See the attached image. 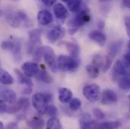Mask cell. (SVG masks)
<instances>
[{
    "mask_svg": "<svg viewBox=\"0 0 130 129\" xmlns=\"http://www.w3.org/2000/svg\"><path fill=\"white\" fill-rule=\"evenodd\" d=\"M65 33H66V30L64 28L61 26L57 25V26L53 27L48 32L47 37H48V39L52 43H54L57 42L58 40L62 39L65 35Z\"/></svg>",
    "mask_w": 130,
    "mask_h": 129,
    "instance_id": "cell-7",
    "label": "cell"
},
{
    "mask_svg": "<svg viewBox=\"0 0 130 129\" xmlns=\"http://www.w3.org/2000/svg\"><path fill=\"white\" fill-rule=\"evenodd\" d=\"M14 79L13 76L6 70L0 69V83L4 85H10L13 84Z\"/></svg>",
    "mask_w": 130,
    "mask_h": 129,
    "instance_id": "cell-21",
    "label": "cell"
},
{
    "mask_svg": "<svg viewBox=\"0 0 130 129\" xmlns=\"http://www.w3.org/2000/svg\"><path fill=\"white\" fill-rule=\"evenodd\" d=\"M92 64L97 66L99 69H103V66L104 64V61L101 55L97 54V55H95L92 59Z\"/></svg>",
    "mask_w": 130,
    "mask_h": 129,
    "instance_id": "cell-33",
    "label": "cell"
},
{
    "mask_svg": "<svg viewBox=\"0 0 130 129\" xmlns=\"http://www.w3.org/2000/svg\"><path fill=\"white\" fill-rule=\"evenodd\" d=\"M123 61L125 64H126L127 66H130V52L129 51L128 53L125 54L123 56Z\"/></svg>",
    "mask_w": 130,
    "mask_h": 129,
    "instance_id": "cell-41",
    "label": "cell"
},
{
    "mask_svg": "<svg viewBox=\"0 0 130 129\" xmlns=\"http://www.w3.org/2000/svg\"><path fill=\"white\" fill-rule=\"evenodd\" d=\"M129 111H130V106H129Z\"/></svg>",
    "mask_w": 130,
    "mask_h": 129,
    "instance_id": "cell-52",
    "label": "cell"
},
{
    "mask_svg": "<svg viewBox=\"0 0 130 129\" xmlns=\"http://www.w3.org/2000/svg\"><path fill=\"white\" fill-rule=\"evenodd\" d=\"M7 109H8V106L6 103L0 100V113H7Z\"/></svg>",
    "mask_w": 130,
    "mask_h": 129,
    "instance_id": "cell-39",
    "label": "cell"
},
{
    "mask_svg": "<svg viewBox=\"0 0 130 129\" xmlns=\"http://www.w3.org/2000/svg\"><path fill=\"white\" fill-rule=\"evenodd\" d=\"M128 48H129V51L130 52V40L129 41V42H128Z\"/></svg>",
    "mask_w": 130,
    "mask_h": 129,
    "instance_id": "cell-47",
    "label": "cell"
},
{
    "mask_svg": "<svg viewBox=\"0 0 130 129\" xmlns=\"http://www.w3.org/2000/svg\"><path fill=\"white\" fill-rule=\"evenodd\" d=\"M128 72H129V75H130V68L129 69V71H128Z\"/></svg>",
    "mask_w": 130,
    "mask_h": 129,
    "instance_id": "cell-50",
    "label": "cell"
},
{
    "mask_svg": "<svg viewBox=\"0 0 130 129\" xmlns=\"http://www.w3.org/2000/svg\"><path fill=\"white\" fill-rule=\"evenodd\" d=\"M124 24H125V27H126V33L128 35V36L130 38V17L127 16L125 17L124 19Z\"/></svg>",
    "mask_w": 130,
    "mask_h": 129,
    "instance_id": "cell-38",
    "label": "cell"
},
{
    "mask_svg": "<svg viewBox=\"0 0 130 129\" xmlns=\"http://www.w3.org/2000/svg\"><path fill=\"white\" fill-rule=\"evenodd\" d=\"M14 72L18 76V81L20 84L21 85H25L27 86H30L32 87L33 85L32 81L31 80V79L30 78V76H27L26 74H24V72H22L21 71H20L18 69H14Z\"/></svg>",
    "mask_w": 130,
    "mask_h": 129,
    "instance_id": "cell-18",
    "label": "cell"
},
{
    "mask_svg": "<svg viewBox=\"0 0 130 129\" xmlns=\"http://www.w3.org/2000/svg\"><path fill=\"white\" fill-rule=\"evenodd\" d=\"M52 96L49 94L36 93L32 97V104L37 113L40 115L45 113L48 102L51 100Z\"/></svg>",
    "mask_w": 130,
    "mask_h": 129,
    "instance_id": "cell-2",
    "label": "cell"
},
{
    "mask_svg": "<svg viewBox=\"0 0 130 129\" xmlns=\"http://www.w3.org/2000/svg\"><path fill=\"white\" fill-rule=\"evenodd\" d=\"M86 70L90 78L92 79H96L99 76V71L100 69L97 66H94L93 64H88L86 66Z\"/></svg>",
    "mask_w": 130,
    "mask_h": 129,
    "instance_id": "cell-28",
    "label": "cell"
},
{
    "mask_svg": "<svg viewBox=\"0 0 130 129\" xmlns=\"http://www.w3.org/2000/svg\"><path fill=\"white\" fill-rule=\"evenodd\" d=\"M31 92H32V89H31V87H30V86H27L23 91V94H24V95H30V94H31Z\"/></svg>",
    "mask_w": 130,
    "mask_h": 129,
    "instance_id": "cell-43",
    "label": "cell"
},
{
    "mask_svg": "<svg viewBox=\"0 0 130 129\" xmlns=\"http://www.w3.org/2000/svg\"><path fill=\"white\" fill-rule=\"evenodd\" d=\"M113 73L115 76L114 79H117L118 76H126L128 74V71L126 69L125 64L118 60L115 62V64L113 65Z\"/></svg>",
    "mask_w": 130,
    "mask_h": 129,
    "instance_id": "cell-16",
    "label": "cell"
},
{
    "mask_svg": "<svg viewBox=\"0 0 130 129\" xmlns=\"http://www.w3.org/2000/svg\"><path fill=\"white\" fill-rule=\"evenodd\" d=\"M2 97L6 103L10 105L14 104L18 101V96L16 92L10 88H6L3 90L2 92Z\"/></svg>",
    "mask_w": 130,
    "mask_h": 129,
    "instance_id": "cell-13",
    "label": "cell"
},
{
    "mask_svg": "<svg viewBox=\"0 0 130 129\" xmlns=\"http://www.w3.org/2000/svg\"><path fill=\"white\" fill-rule=\"evenodd\" d=\"M79 126L81 128L84 129H88V128H95V126H96V124L92 119V116L86 113H83L80 119H79Z\"/></svg>",
    "mask_w": 130,
    "mask_h": 129,
    "instance_id": "cell-12",
    "label": "cell"
},
{
    "mask_svg": "<svg viewBox=\"0 0 130 129\" xmlns=\"http://www.w3.org/2000/svg\"><path fill=\"white\" fill-rule=\"evenodd\" d=\"M82 105V102L79 98H73L69 102V108L72 111H77Z\"/></svg>",
    "mask_w": 130,
    "mask_h": 129,
    "instance_id": "cell-30",
    "label": "cell"
},
{
    "mask_svg": "<svg viewBox=\"0 0 130 129\" xmlns=\"http://www.w3.org/2000/svg\"><path fill=\"white\" fill-rule=\"evenodd\" d=\"M92 113H93V116L98 119V120H101V119H104L105 118V114L103 111H101L100 109L98 108H95V109H92Z\"/></svg>",
    "mask_w": 130,
    "mask_h": 129,
    "instance_id": "cell-37",
    "label": "cell"
},
{
    "mask_svg": "<svg viewBox=\"0 0 130 129\" xmlns=\"http://www.w3.org/2000/svg\"><path fill=\"white\" fill-rule=\"evenodd\" d=\"M4 128V125H3V123L0 121V129H3Z\"/></svg>",
    "mask_w": 130,
    "mask_h": 129,
    "instance_id": "cell-45",
    "label": "cell"
},
{
    "mask_svg": "<svg viewBox=\"0 0 130 129\" xmlns=\"http://www.w3.org/2000/svg\"><path fill=\"white\" fill-rule=\"evenodd\" d=\"M61 1H62V2H67V3L70 0H61Z\"/></svg>",
    "mask_w": 130,
    "mask_h": 129,
    "instance_id": "cell-48",
    "label": "cell"
},
{
    "mask_svg": "<svg viewBox=\"0 0 130 129\" xmlns=\"http://www.w3.org/2000/svg\"><path fill=\"white\" fill-rule=\"evenodd\" d=\"M101 103L103 105H110L118 101L117 94L111 89H105L101 94Z\"/></svg>",
    "mask_w": 130,
    "mask_h": 129,
    "instance_id": "cell-8",
    "label": "cell"
},
{
    "mask_svg": "<svg viewBox=\"0 0 130 129\" xmlns=\"http://www.w3.org/2000/svg\"><path fill=\"white\" fill-rule=\"evenodd\" d=\"M47 128L48 129H61L63 126L60 120L55 117H51L47 122Z\"/></svg>",
    "mask_w": 130,
    "mask_h": 129,
    "instance_id": "cell-25",
    "label": "cell"
},
{
    "mask_svg": "<svg viewBox=\"0 0 130 129\" xmlns=\"http://www.w3.org/2000/svg\"><path fill=\"white\" fill-rule=\"evenodd\" d=\"M53 11L56 18L59 21H64L69 16L67 9L61 3H56L53 6Z\"/></svg>",
    "mask_w": 130,
    "mask_h": 129,
    "instance_id": "cell-11",
    "label": "cell"
},
{
    "mask_svg": "<svg viewBox=\"0 0 130 129\" xmlns=\"http://www.w3.org/2000/svg\"><path fill=\"white\" fill-rule=\"evenodd\" d=\"M83 5V0H70L67 2V8L71 12L76 13Z\"/></svg>",
    "mask_w": 130,
    "mask_h": 129,
    "instance_id": "cell-27",
    "label": "cell"
},
{
    "mask_svg": "<svg viewBox=\"0 0 130 129\" xmlns=\"http://www.w3.org/2000/svg\"><path fill=\"white\" fill-rule=\"evenodd\" d=\"M121 126V123L118 121H108L101 123H97L95 128L101 129H115Z\"/></svg>",
    "mask_w": 130,
    "mask_h": 129,
    "instance_id": "cell-22",
    "label": "cell"
},
{
    "mask_svg": "<svg viewBox=\"0 0 130 129\" xmlns=\"http://www.w3.org/2000/svg\"><path fill=\"white\" fill-rule=\"evenodd\" d=\"M42 2L46 6H53L56 3L57 0H42Z\"/></svg>",
    "mask_w": 130,
    "mask_h": 129,
    "instance_id": "cell-40",
    "label": "cell"
},
{
    "mask_svg": "<svg viewBox=\"0 0 130 129\" xmlns=\"http://www.w3.org/2000/svg\"><path fill=\"white\" fill-rule=\"evenodd\" d=\"M73 97L72 91L67 88H61L58 89V100L61 103H69Z\"/></svg>",
    "mask_w": 130,
    "mask_h": 129,
    "instance_id": "cell-15",
    "label": "cell"
},
{
    "mask_svg": "<svg viewBox=\"0 0 130 129\" xmlns=\"http://www.w3.org/2000/svg\"><path fill=\"white\" fill-rule=\"evenodd\" d=\"M37 21L42 26L49 25L53 21L52 14L48 10H41L37 14Z\"/></svg>",
    "mask_w": 130,
    "mask_h": 129,
    "instance_id": "cell-10",
    "label": "cell"
},
{
    "mask_svg": "<svg viewBox=\"0 0 130 129\" xmlns=\"http://www.w3.org/2000/svg\"><path fill=\"white\" fill-rule=\"evenodd\" d=\"M43 58L45 63L53 72H56L58 70L57 59L52 48H51L50 46H44Z\"/></svg>",
    "mask_w": 130,
    "mask_h": 129,
    "instance_id": "cell-5",
    "label": "cell"
},
{
    "mask_svg": "<svg viewBox=\"0 0 130 129\" xmlns=\"http://www.w3.org/2000/svg\"><path fill=\"white\" fill-rule=\"evenodd\" d=\"M118 85L119 88L123 91L130 90V75L123 76V78L120 79Z\"/></svg>",
    "mask_w": 130,
    "mask_h": 129,
    "instance_id": "cell-26",
    "label": "cell"
},
{
    "mask_svg": "<svg viewBox=\"0 0 130 129\" xmlns=\"http://www.w3.org/2000/svg\"><path fill=\"white\" fill-rule=\"evenodd\" d=\"M11 1H13V2H19L20 0H11Z\"/></svg>",
    "mask_w": 130,
    "mask_h": 129,
    "instance_id": "cell-49",
    "label": "cell"
},
{
    "mask_svg": "<svg viewBox=\"0 0 130 129\" xmlns=\"http://www.w3.org/2000/svg\"><path fill=\"white\" fill-rule=\"evenodd\" d=\"M27 125L31 128H42L45 125V122L40 116H33L27 122Z\"/></svg>",
    "mask_w": 130,
    "mask_h": 129,
    "instance_id": "cell-23",
    "label": "cell"
},
{
    "mask_svg": "<svg viewBox=\"0 0 130 129\" xmlns=\"http://www.w3.org/2000/svg\"><path fill=\"white\" fill-rule=\"evenodd\" d=\"M99 1L101 2H110L111 0H99Z\"/></svg>",
    "mask_w": 130,
    "mask_h": 129,
    "instance_id": "cell-46",
    "label": "cell"
},
{
    "mask_svg": "<svg viewBox=\"0 0 130 129\" xmlns=\"http://www.w3.org/2000/svg\"><path fill=\"white\" fill-rule=\"evenodd\" d=\"M91 21L89 10L87 5L83 3L81 8L79 9L78 11L76 12L74 17L68 23L69 26L71 27H81L88 24Z\"/></svg>",
    "mask_w": 130,
    "mask_h": 129,
    "instance_id": "cell-1",
    "label": "cell"
},
{
    "mask_svg": "<svg viewBox=\"0 0 130 129\" xmlns=\"http://www.w3.org/2000/svg\"><path fill=\"white\" fill-rule=\"evenodd\" d=\"M83 94L84 97L92 103L97 102L101 97V88L95 84H91L85 86L83 89Z\"/></svg>",
    "mask_w": 130,
    "mask_h": 129,
    "instance_id": "cell-4",
    "label": "cell"
},
{
    "mask_svg": "<svg viewBox=\"0 0 130 129\" xmlns=\"http://www.w3.org/2000/svg\"><path fill=\"white\" fill-rule=\"evenodd\" d=\"M18 127V125L17 122H10L8 123L7 125H6V128H17Z\"/></svg>",
    "mask_w": 130,
    "mask_h": 129,
    "instance_id": "cell-42",
    "label": "cell"
},
{
    "mask_svg": "<svg viewBox=\"0 0 130 129\" xmlns=\"http://www.w3.org/2000/svg\"><path fill=\"white\" fill-rule=\"evenodd\" d=\"M14 47V42H13L11 41H9V40L3 41L2 42V44H1V48L3 50H5V51H12Z\"/></svg>",
    "mask_w": 130,
    "mask_h": 129,
    "instance_id": "cell-36",
    "label": "cell"
},
{
    "mask_svg": "<svg viewBox=\"0 0 130 129\" xmlns=\"http://www.w3.org/2000/svg\"><path fill=\"white\" fill-rule=\"evenodd\" d=\"M45 113L50 117H55L58 114V109L54 105H48L47 107Z\"/></svg>",
    "mask_w": 130,
    "mask_h": 129,
    "instance_id": "cell-35",
    "label": "cell"
},
{
    "mask_svg": "<svg viewBox=\"0 0 130 129\" xmlns=\"http://www.w3.org/2000/svg\"><path fill=\"white\" fill-rule=\"evenodd\" d=\"M57 65L58 69L62 72H73L77 69L79 62L70 56L61 54L57 58Z\"/></svg>",
    "mask_w": 130,
    "mask_h": 129,
    "instance_id": "cell-3",
    "label": "cell"
},
{
    "mask_svg": "<svg viewBox=\"0 0 130 129\" xmlns=\"http://www.w3.org/2000/svg\"><path fill=\"white\" fill-rule=\"evenodd\" d=\"M113 59H114V57L109 54L106 56V58L104 60V64L103 66V72H107V70L110 68L111 65L113 64Z\"/></svg>",
    "mask_w": 130,
    "mask_h": 129,
    "instance_id": "cell-32",
    "label": "cell"
},
{
    "mask_svg": "<svg viewBox=\"0 0 130 129\" xmlns=\"http://www.w3.org/2000/svg\"><path fill=\"white\" fill-rule=\"evenodd\" d=\"M104 26H105V24H104V22L103 21L101 20V21H99L98 22V27L99 30H103Z\"/></svg>",
    "mask_w": 130,
    "mask_h": 129,
    "instance_id": "cell-44",
    "label": "cell"
},
{
    "mask_svg": "<svg viewBox=\"0 0 130 129\" xmlns=\"http://www.w3.org/2000/svg\"><path fill=\"white\" fill-rule=\"evenodd\" d=\"M11 52L16 61H21V44L18 42H14V47Z\"/></svg>",
    "mask_w": 130,
    "mask_h": 129,
    "instance_id": "cell-29",
    "label": "cell"
},
{
    "mask_svg": "<svg viewBox=\"0 0 130 129\" xmlns=\"http://www.w3.org/2000/svg\"><path fill=\"white\" fill-rule=\"evenodd\" d=\"M43 52H44V46L36 48L33 51L34 60L36 61H40L42 59V57H43Z\"/></svg>",
    "mask_w": 130,
    "mask_h": 129,
    "instance_id": "cell-34",
    "label": "cell"
},
{
    "mask_svg": "<svg viewBox=\"0 0 130 129\" xmlns=\"http://www.w3.org/2000/svg\"><path fill=\"white\" fill-rule=\"evenodd\" d=\"M0 97H1V94H0Z\"/></svg>",
    "mask_w": 130,
    "mask_h": 129,
    "instance_id": "cell-53",
    "label": "cell"
},
{
    "mask_svg": "<svg viewBox=\"0 0 130 129\" xmlns=\"http://www.w3.org/2000/svg\"><path fill=\"white\" fill-rule=\"evenodd\" d=\"M16 14L18 16L21 26L24 27H30L32 26V24H33L32 21L30 19V17L27 16V14L25 12L22 11H18L16 12Z\"/></svg>",
    "mask_w": 130,
    "mask_h": 129,
    "instance_id": "cell-19",
    "label": "cell"
},
{
    "mask_svg": "<svg viewBox=\"0 0 130 129\" xmlns=\"http://www.w3.org/2000/svg\"><path fill=\"white\" fill-rule=\"evenodd\" d=\"M17 103L18 104L21 110H27L28 107L30 106V100L27 97H21L19 100H18Z\"/></svg>",
    "mask_w": 130,
    "mask_h": 129,
    "instance_id": "cell-31",
    "label": "cell"
},
{
    "mask_svg": "<svg viewBox=\"0 0 130 129\" xmlns=\"http://www.w3.org/2000/svg\"><path fill=\"white\" fill-rule=\"evenodd\" d=\"M123 45V42L122 40L116 41L112 42L109 45V54L115 57L122 49V47Z\"/></svg>",
    "mask_w": 130,
    "mask_h": 129,
    "instance_id": "cell-24",
    "label": "cell"
},
{
    "mask_svg": "<svg viewBox=\"0 0 130 129\" xmlns=\"http://www.w3.org/2000/svg\"><path fill=\"white\" fill-rule=\"evenodd\" d=\"M21 69L23 72L30 77H35V76L39 70V65L36 62L31 61H27L24 63L21 66Z\"/></svg>",
    "mask_w": 130,
    "mask_h": 129,
    "instance_id": "cell-9",
    "label": "cell"
},
{
    "mask_svg": "<svg viewBox=\"0 0 130 129\" xmlns=\"http://www.w3.org/2000/svg\"><path fill=\"white\" fill-rule=\"evenodd\" d=\"M89 37L90 38V39H92V41L96 42L100 46H104L107 42L106 35L100 30L91 31L89 34Z\"/></svg>",
    "mask_w": 130,
    "mask_h": 129,
    "instance_id": "cell-14",
    "label": "cell"
},
{
    "mask_svg": "<svg viewBox=\"0 0 130 129\" xmlns=\"http://www.w3.org/2000/svg\"><path fill=\"white\" fill-rule=\"evenodd\" d=\"M42 32L39 29H33L29 32V43L27 51L29 53H33L36 45L41 44Z\"/></svg>",
    "mask_w": 130,
    "mask_h": 129,
    "instance_id": "cell-6",
    "label": "cell"
},
{
    "mask_svg": "<svg viewBox=\"0 0 130 129\" xmlns=\"http://www.w3.org/2000/svg\"><path fill=\"white\" fill-rule=\"evenodd\" d=\"M1 14H2V11H0V16H1Z\"/></svg>",
    "mask_w": 130,
    "mask_h": 129,
    "instance_id": "cell-51",
    "label": "cell"
},
{
    "mask_svg": "<svg viewBox=\"0 0 130 129\" xmlns=\"http://www.w3.org/2000/svg\"><path fill=\"white\" fill-rule=\"evenodd\" d=\"M66 48L70 54V56L73 58L78 60L80 54V48L78 44L73 42H67L66 44Z\"/></svg>",
    "mask_w": 130,
    "mask_h": 129,
    "instance_id": "cell-17",
    "label": "cell"
},
{
    "mask_svg": "<svg viewBox=\"0 0 130 129\" xmlns=\"http://www.w3.org/2000/svg\"><path fill=\"white\" fill-rule=\"evenodd\" d=\"M35 78L41 82H43L45 84H50L53 82V79L52 78V76L45 71V69H39V72H37V74L35 76Z\"/></svg>",
    "mask_w": 130,
    "mask_h": 129,
    "instance_id": "cell-20",
    "label": "cell"
}]
</instances>
